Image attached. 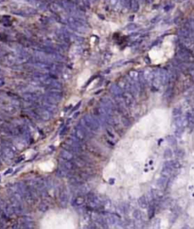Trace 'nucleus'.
<instances>
[{"mask_svg": "<svg viewBox=\"0 0 194 229\" xmlns=\"http://www.w3.org/2000/svg\"><path fill=\"white\" fill-rule=\"evenodd\" d=\"M151 1H153V0H146V2H147V3H151Z\"/></svg>", "mask_w": 194, "mask_h": 229, "instance_id": "3", "label": "nucleus"}, {"mask_svg": "<svg viewBox=\"0 0 194 229\" xmlns=\"http://www.w3.org/2000/svg\"><path fill=\"white\" fill-rule=\"evenodd\" d=\"M28 1L32 4L35 9H38V10H44L46 8V4L44 0H28Z\"/></svg>", "mask_w": 194, "mask_h": 229, "instance_id": "1", "label": "nucleus"}, {"mask_svg": "<svg viewBox=\"0 0 194 229\" xmlns=\"http://www.w3.org/2000/svg\"><path fill=\"white\" fill-rule=\"evenodd\" d=\"M129 6H130V8H131L132 10L137 11L138 9H139V2H138V0H130Z\"/></svg>", "mask_w": 194, "mask_h": 229, "instance_id": "2", "label": "nucleus"}, {"mask_svg": "<svg viewBox=\"0 0 194 229\" xmlns=\"http://www.w3.org/2000/svg\"><path fill=\"white\" fill-rule=\"evenodd\" d=\"M97 1H99V0H97Z\"/></svg>", "mask_w": 194, "mask_h": 229, "instance_id": "4", "label": "nucleus"}]
</instances>
